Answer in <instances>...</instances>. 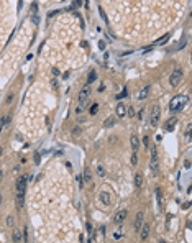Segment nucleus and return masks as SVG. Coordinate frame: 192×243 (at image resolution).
I'll return each instance as SVG.
<instances>
[{
	"instance_id": "nucleus-21",
	"label": "nucleus",
	"mask_w": 192,
	"mask_h": 243,
	"mask_svg": "<svg viewBox=\"0 0 192 243\" xmlns=\"http://www.w3.org/2000/svg\"><path fill=\"white\" fill-rule=\"evenodd\" d=\"M191 128H192V125L189 123V125H187V128H186V140H187V141L191 140Z\"/></svg>"
},
{
	"instance_id": "nucleus-7",
	"label": "nucleus",
	"mask_w": 192,
	"mask_h": 243,
	"mask_svg": "<svg viewBox=\"0 0 192 243\" xmlns=\"http://www.w3.org/2000/svg\"><path fill=\"white\" fill-rule=\"evenodd\" d=\"M148 237H150V225L148 223H143L141 228H140V238H141V242H145Z\"/></svg>"
},
{
	"instance_id": "nucleus-35",
	"label": "nucleus",
	"mask_w": 192,
	"mask_h": 243,
	"mask_svg": "<svg viewBox=\"0 0 192 243\" xmlns=\"http://www.w3.org/2000/svg\"><path fill=\"white\" fill-rule=\"evenodd\" d=\"M35 163H40V155H35Z\"/></svg>"
},
{
	"instance_id": "nucleus-39",
	"label": "nucleus",
	"mask_w": 192,
	"mask_h": 243,
	"mask_svg": "<svg viewBox=\"0 0 192 243\" xmlns=\"http://www.w3.org/2000/svg\"><path fill=\"white\" fill-rule=\"evenodd\" d=\"M0 204H2V194H0Z\"/></svg>"
},
{
	"instance_id": "nucleus-12",
	"label": "nucleus",
	"mask_w": 192,
	"mask_h": 243,
	"mask_svg": "<svg viewBox=\"0 0 192 243\" xmlns=\"http://www.w3.org/2000/svg\"><path fill=\"white\" fill-rule=\"evenodd\" d=\"M148 94H150V85H145V87L138 92V100H145L148 97Z\"/></svg>"
},
{
	"instance_id": "nucleus-2",
	"label": "nucleus",
	"mask_w": 192,
	"mask_h": 243,
	"mask_svg": "<svg viewBox=\"0 0 192 243\" xmlns=\"http://www.w3.org/2000/svg\"><path fill=\"white\" fill-rule=\"evenodd\" d=\"M159 117H161V110H159L158 105H153L151 109V115H150V125L151 126H156L159 123Z\"/></svg>"
},
{
	"instance_id": "nucleus-22",
	"label": "nucleus",
	"mask_w": 192,
	"mask_h": 243,
	"mask_svg": "<svg viewBox=\"0 0 192 243\" xmlns=\"http://www.w3.org/2000/svg\"><path fill=\"white\" fill-rule=\"evenodd\" d=\"M138 164V156H136V153H133L131 155V166H136Z\"/></svg>"
},
{
	"instance_id": "nucleus-27",
	"label": "nucleus",
	"mask_w": 192,
	"mask_h": 243,
	"mask_svg": "<svg viewBox=\"0 0 192 243\" xmlns=\"http://www.w3.org/2000/svg\"><path fill=\"white\" fill-rule=\"evenodd\" d=\"M97 172H99V176H104V174H105V171H104V168H102V166H99V168H97Z\"/></svg>"
},
{
	"instance_id": "nucleus-24",
	"label": "nucleus",
	"mask_w": 192,
	"mask_h": 243,
	"mask_svg": "<svg viewBox=\"0 0 192 243\" xmlns=\"http://www.w3.org/2000/svg\"><path fill=\"white\" fill-rule=\"evenodd\" d=\"M126 95H128V90L125 89V90H123L121 94H118V95H117V99H123V97H126Z\"/></svg>"
},
{
	"instance_id": "nucleus-4",
	"label": "nucleus",
	"mask_w": 192,
	"mask_h": 243,
	"mask_svg": "<svg viewBox=\"0 0 192 243\" xmlns=\"http://www.w3.org/2000/svg\"><path fill=\"white\" fill-rule=\"evenodd\" d=\"M26 181H28V176H20L18 177V181H17V194H25Z\"/></svg>"
},
{
	"instance_id": "nucleus-18",
	"label": "nucleus",
	"mask_w": 192,
	"mask_h": 243,
	"mask_svg": "<svg viewBox=\"0 0 192 243\" xmlns=\"http://www.w3.org/2000/svg\"><path fill=\"white\" fill-rule=\"evenodd\" d=\"M115 123H117V118H115V117H109V118H107V120L104 122V126H107V128H110V126H113V125H115Z\"/></svg>"
},
{
	"instance_id": "nucleus-1",
	"label": "nucleus",
	"mask_w": 192,
	"mask_h": 243,
	"mask_svg": "<svg viewBox=\"0 0 192 243\" xmlns=\"http://www.w3.org/2000/svg\"><path fill=\"white\" fill-rule=\"evenodd\" d=\"M187 95H176L174 99H171V102H169V110H171L172 113L176 112H181V110L186 107V104H187Z\"/></svg>"
},
{
	"instance_id": "nucleus-14",
	"label": "nucleus",
	"mask_w": 192,
	"mask_h": 243,
	"mask_svg": "<svg viewBox=\"0 0 192 243\" xmlns=\"http://www.w3.org/2000/svg\"><path fill=\"white\" fill-rule=\"evenodd\" d=\"M130 141H131V148H133V153H136V151H138V148H140V138H138L136 135H133Z\"/></svg>"
},
{
	"instance_id": "nucleus-34",
	"label": "nucleus",
	"mask_w": 192,
	"mask_h": 243,
	"mask_svg": "<svg viewBox=\"0 0 192 243\" xmlns=\"http://www.w3.org/2000/svg\"><path fill=\"white\" fill-rule=\"evenodd\" d=\"M7 223H8V225H13V218L8 217V218H7Z\"/></svg>"
},
{
	"instance_id": "nucleus-30",
	"label": "nucleus",
	"mask_w": 192,
	"mask_h": 243,
	"mask_svg": "<svg viewBox=\"0 0 192 243\" xmlns=\"http://www.w3.org/2000/svg\"><path fill=\"white\" fill-rule=\"evenodd\" d=\"M76 179H77V182H79V189L82 187V177L80 176H76Z\"/></svg>"
},
{
	"instance_id": "nucleus-15",
	"label": "nucleus",
	"mask_w": 192,
	"mask_h": 243,
	"mask_svg": "<svg viewBox=\"0 0 192 243\" xmlns=\"http://www.w3.org/2000/svg\"><path fill=\"white\" fill-rule=\"evenodd\" d=\"M99 199H100V202L104 204V206H109V204H110V196H109V192H100Z\"/></svg>"
},
{
	"instance_id": "nucleus-9",
	"label": "nucleus",
	"mask_w": 192,
	"mask_h": 243,
	"mask_svg": "<svg viewBox=\"0 0 192 243\" xmlns=\"http://www.w3.org/2000/svg\"><path fill=\"white\" fill-rule=\"evenodd\" d=\"M12 240H13V242H15V243H21V240H23V230H20V228H17V230H13Z\"/></svg>"
},
{
	"instance_id": "nucleus-33",
	"label": "nucleus",
	"mask_w": 192,
	"mask_h": 243,
	"mask_svg": "<svg viewBox=\"0 0 192 243\" xmlns=\"http://www.w3.org/2000/svg\"><path fill=\"white\" fill-rule=\"evenodd\" d=\"M2 128H4V117H0V131H2Z\"/></svg>"
},
{
	"instance_id": "nucleus-17",
	"label": "nucleus",
	"mask_w": 192,
	"mask_h": 243,
	"mask_svg": "<svg viewBox=\"0 0 192 243\" xmlns=\"http://www.w3.org/2000/svg\"><path fill=\"white\" fill-rule=\"evenodd\" d=\"M23 204H25V194H17V207L21 209Z\"/></svg>"
},
{
	"instance_id": "nucleus-3",
	"label": "nucleus",
	"mask_w": 192,
	"mask_h": 243,
	"mask_svg": "<svg viewBox=\"0 0 192 243\" xmlns=\"http://www.w3.org/2000/svg\"><path fill=\"white\" fill-rule=\"evenodd\" d=\"M181 81H182V71H181V69L172 71L171 77H169V84H171L172 87H177V85L181 84Z\"/></svg>"
},
{
	"instance_id": "nucleus-29",
	"label": "nucleus",
	"mask_w": 192,
	"mask_h": 243,
	"mask_svg": "<svg viewBox=\"0 0 192 243\" xmlns=\"http://www.w3.org/2000/svg\"><path fill=\"white\" fill-rule=\"evenodd\" d=\"M23 242H28V232H26V228H25V230H23Z\"/></svg>"
},
{
	"instance_id": "nucleus-13",
	"label": "nucleus",
	"mask_w": 192,
	"mask_h": 243,
	"mask_svg": "<svg viewBox=\"0 0 192 243\" xmlns=\"http://www.w3.org/2000/svg\"><path fill=\"white\" fill-rule=\"evenodd\" d=\"M126 115V107L123 104H118L117 105V117L118 118H123Z\"/></svg>"
},
{
	"instance_id": "nucleus-32",
	"label": "nucleus",
	"mask_w": 192,
	"mask_h": 243,
	"mask_svg": "<svg viewBox=\"0 0 192 243\" xmlns=\"http://www.w3.org/2000/svg\"><path fill=\"white\" fill-rule=\"evenodd\" d=\"M184 166H186V169H189V168H191V161H189V159H187V161L184 163Z\"/></svg>"
},
{
	"instance_id": "nucleus-23",
	"label": "nucleus",
	"mask_w": 192,
	"mask_h": 243,
	"mask_svg": "<svg viewBox=\"0 0 192 243\" xmlns=\"http://www.w3.org/2000/svg\"><path fill=\"white\" fill-rule=\"evenodd\" d=\"M97 110H99V105H97V104H94V105L90 107V115H95V113H97Z\"/></svg>"
},
{
	"instance_id": "nucleus-26",
	"label": "nucleus",
	"mask_w": 192,
	"mask_h": 243,
	"mask_svg": "<svg viewBox=\"0 0 192 243\" xmlns=\"http://www.w3.org/2000/svg\"><path fill=\"white\" fill-rule=\"evenodd\" d=\"M59 13V10H54V12H51V13H48V18H53V17H56Z\"/></svg>"
},
{
	"instance_id": "nucleus-36",
	"label": "nucleus",
	"mask_w": 192,
	"mask_h": 243,
	"mask_svg": "<svg viewBox=\"0 0 192 243\" xmlns=\"http://www.w3.org/2000/svg\"><path fill=\"white\" fill-rule=\"evenodd\" d=\"M99 46H100V49H105V43L100 41V43H99Z\"/></svg>"
},
{
	"instance_id": "nucleus-8",
	"label": "nucleus",
	"mask_w": 192,
	"mask_h": 243,
	"mask_svg": "<svg viewBox=\"0 0 192 243\" xmlns=\"http://www.w3.org/2000/svg\"><path fill=\"white\" fill-rule=\"evenodd\" d=\"M143 218H145L143 212H138V214H136V218H135V230H136V232H140V228H141V225H143Z\"/></svg>"
},
{
	"instance_id": "nucleus-11",
	"label": "nucleus",
	"mask_w": 192,
	"mask_h": 243,
	"mask_svg": "<svg viewBox=\"0 0 192 243\" xmlns=\"http://www.w3.org/2000/svg\"><path fill=\"white\" fill-rule=\"evenodd\" d=\"M169 38H171V33H166L164 36H161V38H159L158 41H155V43H153V45H151V48H155V46H161V45H164V43H166L167 40H169Z\"/></svg>"
},
{
	"instance_id": "nucleus-6",
	"label": "nucleus",
	"mask_w": 192,
	"mask_h": 243,
	"mask_svg": "<svg viewBox=\"0 0 192 243\" xmlns=\"http://www.w3.org/2000/svg\"><path fill=\"white\" fill-rule=\"evenodd\" d=\"M176 123H177V118L176 117H172V118H169V120H166V123H164V131H172L176 128Z\"/></svg>"
},
{
	"instance_id": "nucleus-28",
	"label": "nucleus",
	"mask_w": 192,
	"mask_h": 243,
	"mask_svg": "<svg viewBox=\"0 0 192 243\" xmlns=\"http://www.w3.org/2000/svg\"><path fill=\"white\" fill-rule=\"evenodd\" d=\"M135 115V109L133 107H128V117H133Z\"/></svg>"
},
{
	"instance_id": "nucleus-20",
	"label": "nucleus",
	"mask_w": 192,
	"mask_h": 243,
	"mask_svg": "<svg viewBox=\"0 0 192 243\" xmlns=\"http://www.w3.org/2000/svg\"><path fill=\"white\" fill-rule=\"evenodd\" d=\"M90 171H89V168H85L84 169V181H85V182H90Z\"/></svg>"
},
{
	"instance_id": "nucleus-37",
	"label": "nucleus",
	"mask_w": 192,
	"mask_h": 243,
	"mask_svg": "<svg viewBox=\"0 0 192 243\" xmlns=\"http://www.w3.org/2000/svg\"><path fill=\"white\" fill-rule=\"evenodd\" d=\"M2 153H4V148L0 146V156H2Z\"/></svg>"
},
{
	"instance_id": "nucleus-38",
	"label": "nucleus",
	"mask_w": 192,
	"mask_h": 243,
	"mask_svg": "<svg viewBox=\"0 0 192 243\" xmlns=\"http://www.w3.org/2000/svg\"><path fill=\"white\" fill-rule=\"evenodd\" d=\"M158 243H166V242H164V240H159V242Z\"/></svg>"
},
{
	"instance_id": "nucleus-5",
	"label": "nucleus",
	"mask_w": 192,
	"mask_h": 243,
	"mask_svg": "<svg viewBox=\"0 0 192 243\" xmlns=\"http://www.w3.org/2000/svg\"><path fill=\"white\" fill-rule=\"evenodd\" d=\"M126 217H128V212H126V210H118L117 214L113 215V222L115 223H123L126 220Z\"/></svg>"
},
{
	"instance_id": "nucleus-16",
	"label": "nucleus",
	"mask_w": 192,
	"mask_h": 243,
	"mask_svg": "<svg viewBox=\"0 0 192 243\" xmlns=\"http://www.w3.org/2000/svg\"><path fill=\"white\" fill-rule=\"evenodd\" d=\"M141 184H143V176L138 172V174H135V187L140 189L141 187Z\"/></svg>"
},
{
	"instance_id": "nucleus-31",
	"label": "nucleus",
	"mask_w": 192,
	"mask_h": 243,
	"mask_svg": "<svg viewBox=\"0 0 192 243\" xmlns=\"http://www.w3.org/2000/svg\"><path fill=\"white\" fill-rule=\"evenodd\" d=\"M143 141H145V146H148V145H150V136H145Z\"/></svg>"
},
{
	"instance_id": "nucleus-19",
	"label": "nucleus",
	"mask_w": 192,
	"mask_h": 243,
	"mask_svg": "<svg viewBox=\"0 0 192 243\" xmlns=\"http://www.w3.org/2000/svg\"><path fill=\"white\" fill-rule=\"evenodd\" d=\"M95 79H97V72L95 71H90V72H89V76H87V85H90Z\"/></svg>"
},
{
	"instance_id": "nucleus-10",
	"label": "nucleus",
	"mask_w": 192,
	"mask_h": 243,
	"mask_svg": "<svg viewBox=\"0 0 192 243\" xmlns=\"http://www.w3.org/2000/svg\"><path fill=\"white\" fill-rule=\"evenodd\" d=\"M156 201H158V209L163 210L164 207V201H163V192H161V189H156Z\"/></svg>"
},
{
	"instance_id": "nucleus-25",
	"label": "nucleus",
	"mask_w": 192,
	"mask_h": 243,
	"mask_svg": "<svg viewBox=\"0 0 192 243\" xmlns=\"http://www.w3.org/2000/svg\"><path fill=\"white\" fill-rule=\"evenodd\" d=\"M10 125V115H7V117H4V126Z\"/></svg>"
}]
</instances>
